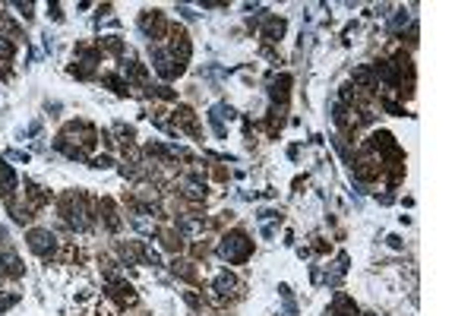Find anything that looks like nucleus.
I'll return each instance as SVG.
<instances>
[{"instance_id": "obj_1", "label": "nucleus", "mask_w": 474, "mask_h": 316, "mask_svg": "<svg viewBox=\"0 0 474 316\" xmlns=\"http://www.w3.org/2000/svg\"><path fill=\"white\" fill-rule=\"evenodd\" d=\"M48 247H51V234H48V231H32V250L45 253Z\"/></svg>"}]
</instances>
